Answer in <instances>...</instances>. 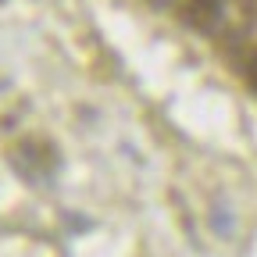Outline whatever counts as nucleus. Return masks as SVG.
Here are the masks:
<instances>
[{
  "instance_id": "7ed1b4c3",
  "label": "nucleus",
  "mask_w": 257,
  "mask_h": 257,
  "mask_svg": "<svg viewBox=\"0 0 257 257\" xmlns=\"http://www.w3.org/2000/svg\"><path fill=\"white\" fill-rule=\"evenodd\" d=\"M150 8H168V4H175V0H147Z\"/></svg>"
},
{
  "instance_id": "f03ea898",
  "label": "nucleus",
  "mask_w": 257,
  "mask_h": 257,
  "mask_svg": "<svg viewBox=\"0 0 257 257\" xmlns=\"http://www.w3.org/2000/svg\"><path fill=\"white\" fill-rule=\"evenodd\" d=\"M246 79H250V86L257 89V54L250 57V64H246Z\"/></svg>"
},
{
  "instance_id": "f257e3e1",
  "label": "nucleus",
  "mask_w": 257,
  "mask_h": 257,
  "mask_svg": "<svg viewBox=\"0 0 257 257\" xmlns=\"http://www.w3.org/2000/svg\"><path fill=\"white\" fill-rule=\"evenodd\" d=\"M221 11H225V0H186V22L200 32H214L221 25Z\"/></svg>"
}]
</instances>
